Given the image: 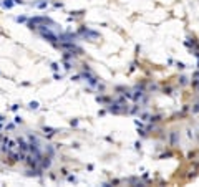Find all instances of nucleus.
<instances>
[{"label": "nucleus", "instance_id": "1", "mask_svg": "<svg viewBox=\"0 0 199 187\" xmlns=\"http://www.w3.org/2000/svg\"><path fill=\"white\" fill-rule=\"evenodd\" d=\"M40 35H41V37H43L45 40L51 41V43H56V41H58V37H56L55 33H51L50 30H46V28H43V27L40 28Z\"/></svg>", "mask_w": 199, "mask_h": 187}, {"label": "nucleus", "instance_id": "2", "mask_svg": "<svg viewBox=\"0 0 199 187\" xmlns=\"http://www.w3.org/2000/svg\"><path fill=\"white\" fill-rule=\"evenodd\" d=\"M40 23H51V20H48L46 17H35L28 22V27L30 28H38Z\"/></svg>", "mask_w": 199, "mask_h": 187}, {"label": "nucleus", "instance_id": "3", "mask_svg": "<svg viewBox=\"0 0 199 187\" xmlns=\"http://www.w3.org/2000/svg\"><path fill=\"white\" fill-rule=\"evenodd\" d=\"M15 144H17V142H15L13 139L5 138L3 139V151H5V152H12V151L15 149Z\"/></svg>", "mask_w": 199, "mask_h": 187}, {"label": "nucleus", "instance_id": "4", "mask_svg": "<svg viewBox=\"0 0 199 187\" xmlns=\"http://www.w3.org/2000/svg\"><path fill=\"white\" fill-rule=\"evenodd\" d=\"M81 76H83V78H85V80H86L88 83H90V85H91V86H96V85H98V81H96V80H98V78H96L95 75H91V73H88V71H85V73H83Z\"/></svg>", "mask_w": 199, "mask_h": 187}, {"label": "nucleus", "instance_id": "5", "mask_svg": "<svg viewBox=\"0 0 199 187\" xmlns=\"http://www.w3.org/2000/svg\"><path fill=\"white\" fill-rule=\"evenodd\" d=\"M17 144H18V149H20V151H23V152H27V151L30 149V144L25 141L23 138H18V139H17Z\"/></svg>", "mask_w": 199, "mask_h": 187}, {"label": "nucleus", "instance_id": "6", "mask_svg": "<svg viewBox=\"0 0 199 187\" xmlns=\"http://www.w3.org/2000/svg\"><path fill=\"white\" fill-rule=\"evenodd\" d=\"M8 154H10V157H12V161H25V159H27L23 151H20V152H13V151H12V152H8Z\"/></svg>", "mask_w": 199, "mask_h": 187}, {"label": "nucleus", "instance_id": "7", "mask_svg": "<svg viewBox=\"0 0 199 187\" xmlns=\"http://www.w3.org/2000/svg\"><path fill=\"white\" fill-rule=\"evenodd\" d=\"M80 33H81V35H85V37H88V38H93V40L100 37L96 32H91V30H88V28H81V30H80Z\"/></svg>", "mask_w": 199, "mask_h": 187}, {"label": "nucleus", "instance_id": "8", "mask_svg": "<svg viewBox=\"0 0 199 187\" xmlns=\"http://www.w3.org/2000/svg\"><path fill=\"white\" fill-rule=\"evenodd\" d=\"M61 48H63V50H70V51H76V53H81V50L78 48V46H75L73 43H70V41L63 43V45H61Z\"/></svg>", "mask_w": 199, "mask_h": 187}, {"label": "nucleus", "instance_id": "9", "mask_svg": "<svg viewBox=\"0 0 199 187\" xmlns=\"http://www.w3.org/2000/svg\"><path fill=\"white\" fill-rule=\"evenodd\" d=\"M73 38H75V35H71V33L60 35V41H73Z\"/></svg>", "mask_w": 199, "mask_h": 187}, {"label": "nucleus", "instance_id": "10", "mask_svg": "<svg viewBox=\"0 0 199 187\" xmlns=\"http://www.w3.org/2000/svg\"><path fill=\"white\" fill-rule=\"evenodd\" d=\"M43 133H45V136H53L55 134V129H51V128H43Z\"/></svg>", "mask_w": 199, "mask_h": 187}, {"label": "nucleus", "instance_id": "11", "mask_svg": "<svg viewBox=\"0 0 199 187\" xmlns=\"http://www.w3.org/2000/svg\"><path fill=\"white\" fill-rule=\"evenodd\" d=\"M46 5H48V2H46V0H43V2H38V3H35V7H38V8H45Z\"/></svg>", "mask_w": 199, "mask_h": 187}, {"label": "nucleus", "instance_id": "12", "mask_svg": "<svg viewBox=\"0 0 199 187\" xmlns=\"http://www.w3.org/2000/svg\"><path fill=\"white\" fill-rule=\"evenodd\" d=\"M2 5H3L5 8H12V7H13V2H10V0H5Z\"/></svg>", "mask_w": 199, "mask_h": 187}, {"label": "nucleus", "instance_id": "13", "mask_svg": "<svg viewBox=\"0 0 199 187\" xmlns=\"http://www.w3.org/2000/svg\"><path fill=\"white\" fill-rule=\"evenodd\" d=\"M48 166H50V159L46 157V159L43 161V162H41V167H48Z\"/></svg>", "mask_w": 199, "mask_h": 187}, {"label": "nucleus", "instance_id": "14", "mask_svg": "<svg viewBox=\"0 0 199 187\" xmlns=\"http://www.w3.org/2000/svg\"><path fill=\"white\" fill-rule=\"evenodd\" d=\"M36 108H38V103H36V101H32V103H30V109H36Z\"/></svg>", "mask_w": 199, "mask_h": 187}, {"label": "nucleus", "instance_id": "15", "mask_svg": "<svg viewBox=\"0 0 199 187\" xmlns=\"http://www.w3.org/2000/svg\"><path fill=\"white\" fill-rule=\"evenodd\" d=\"M18 123H22V118L17 116V118H15V124H18Z\"/></svg>", "mask_w": 199, "mask_h": 187}, {"label": "nucleus", "instance_id": "16", "mask_svg": "<svg viewBox=\"0 0 199 187\" xmlns=\"http://www.w3.org/2000/svg\"><path fill=\"white\" fill-rule=\"evenodd\" d=\"M25 20H27L25 17H18V18H17V22H25Z\"/></svg>", "mask_w": 199, "mask_h": 187}, {"label": "nucleus", "instance_id": "17", "mask_svg": "<svg viewBox=\"0 0 199 187\" xmlns=\"http://www.w3.org/2000/svg\"><path fill=\"white\" fill-rule=\"evenodd\" d=\"M194 111H199V104H196V108H194Z\"/></svg>", "mask_w": 199, "mask_h": 187}, {"label": "nucleus", "instance_id": "18", "mask_svg": "<svg viewBox=\"0 0 199 187\" xmlns=\"http://www.w3.org/2000/svg\"><path fill=\"white\" fill-rule=\"evenodd\" d=\"M0 121H3V116H2V114H0Z\"/></svg>", "mask_w": 199, "mask_h": 187}, {"label": "nucleus", "instance_id": "19", "mask_svg": "<svg viewBox=\"0 0 199 187\" xmlns=\"http://www.w3.org/2000/svg\"><path fill=\"white\" fill-rule=\"evenodd\" d=\"M0 128H2V121H0Z\"/></svg>", "mask_w": 199, "mask_h": 187}]
</instances>
